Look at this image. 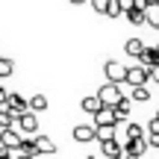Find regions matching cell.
Masks as SVG:
<instances>
[{"mask_svg":"<svg viewBox=\"0 0 159 159\" xmlns=\"http://www.w3.org/2000/svg\"><path fill=\"white\" fill-rule=\"evenodd\" d=\"M12 127H18L24 136H35V133H39V112L27 109V112H24V115H21V118H18Z\"/></svg>","mask_w":159,"mask_h":159,"instance_id":"2","label":"cell"},{"mask_svg":"<svg viewBox=\"0 0 159 159\" xmlns=\"http://www.w3.org/2000/svg\"><path fill=\"white\" fill-rule=\"evenodd\" d=\"M130 100L148 103V100H150V85H148V83H144V85H133V91H130Z\"/></svg>","mask_w":159,"mask_h":159,"instance_id":"13","label":"cell"},{"mask_svg":"<svg viewBox=\"0 0 159 159\" xmlns=\"http://www.w3.org/2000/svg\"><path fill=\"white\" fill-rule=\"evenodd\" d=\"M33 142H35L39 156H41V153H56V144H53V139H47V136H35Z\"/></svg>","mask_w":159,"mask_h":159,"instance_id":"11","label":"cell"},{"mask_svg":"<svg viewBox=\"0 0 159 159\" xmlns=\"http://www.w3.org/2000/svg\"><path fill=\"white\" fill-rule=\"evenodd\" d=\"M106 6H109V0H91V9H94V12H100V15L106 12Z\"/></svg>","mask_w":159,"mask_h":159,"instance_id":"25","label":"cell"},{"mask_svg":"<svg viewBox=\"0 0 159 159\" xmlns=\"http://www.w3.org/2000/svg\"><path fill=\"white\" fill-rule=\"evenodd\" d=\"M144 24H150L153 30H159V3H148L144 6Z\"/></svg>","mask_w":159,"mask_h":159,"instance_id":"10","label":"cell"},{"mask_svg":"<svg viewBox=\"0 0 159 159\" xmlns=\"http://www.w3.org/2000/svg\"><path fill=\"white\" fill-rule=\"evenodd\" d=\"M71 3H74V6H80V3H89V0H71Z\"/></svg>","mask_w":159,"mask_h":159,"instance_id":"28","label":"cell"},{"mask_svg":"<svg viewBox=\"0 0 159 159\" xmlns=\"http://www.w3.org/2000/svg\"><path fill=\"white\" fill-rule=\"evenodd\" d=\"M15 153H24V156H39V150H35V142L33 139H21V144H18Z\"/></svg>","mask_w":159,"mask_h":159,"instance_id":"14","label":"cell"},{"mask_svg":"<svg viewBox=\"0 0 159 159\" xmlns=\"http://www.w3.org/2000/svg\"><path fill=\"white\" fill-rule=\"evenodd\" d=\"M21 130L18 127H6V130H0V144L3 148H9V150H18V144H21Z\"/></svg>","mask_w":159,"mask_h":159,"instance_id":"5","label":"cell"},{"mask_svg":"<svg viewBox=\"0 0 159 159\" xmlns=\"http://www.w3.org/2000/svg\"><path fill=\"white\" fill-rule=\"evenodd\" d=\"M159 83V65H148V83Z\"/></svg>","mask_w":159,"mask_h":159,"instance_id":"24","label":"cell"},{"mask_svg":"<svg viewBox=\"0 0 159 159\" xmlns=\"http://www.w3.org/2000/svg\"><path fill=\"white\" fill-rule=\"evenodd\" d=\"M142 136H144L142 124H127V139H142Z\"/></svg>","mask_w":159,"mask_h":159,"instance_id":"23","label":"cell"},{"mask_svg":"<svg viewBox=\"0 0 159 159\" xmlns=\"http://www.w3.org/2000/svg\"><path fill=\"white\" fill-rule=\"evenodd\" d=\"M15 159H35V156H24V153H15Z\"/></svg>","mask_w":159,"mask_h":159,"instance_id":"27","label":"cell"},{"mask_svg":"<svg viewBox=\"0 0 159 159\" xmlns=\"http://www.w3.org/2000/svg\"><path fill=\"white\" fill-rule=\"evenodd\" d=\"M97 97H100L103 106H115V103L124 97V91H121V83H109V80H106V83L100 85V91H97Z\"/></svg>","mask_w":159,"mask_h":159,"instance_id":"1","label":"cell"},{"mask_svg":"<svg viewBox=\"0 0 159 159\" xmlns=\"http://www.w3.org/2000/svg\"><path fill=\"white\" fill-rule=\"evenodd\" d=\"M106 18H121L124 12H121V3L118 0H109V6H106V12H103Z\"/></svg>","mask_w":159,"mask_h":159,"instance_id":"21","label":"cell"},{"mask_svg":"<svg viewBox=\"0 0 159 159\" xmlns=\"http://www.w3.org/2000/svg\"><path fill=\"white\" fill-rule=\"evenodd\" d=\"M121 3V12H127V9H133V6H136V0H118Z\"/></svg>","mask_w":159,"mask_h":159,"instance_id":"26","label":"cell"},{"mask_svg":"<svg viewBox=\"0 0 159 159\" xmlns=\"http://www.w3.org/2000/svg\"><path fill=\"white\" fill-rule=\"evenodd\" d=\"M94 139H97V142L115 139V127H94Z\"/></svg>","mask_w":159,"mask_h":159,"instance_id":"19","label":"cell"},{"mask_svg":"<svg viewBox=\"0 0 159 159\" xmlns=\"http://www.w3.org/2000/svg\"><path fill=\"white\" fill-rule=\"evenodd\" d=\"M127 85H144L148 83V68H144V65H136V68H127V80H124Z\"/></svg>","mask_w":159,"mask_h":159,"instance_id":"6","label":"cell"},{"mask_svg":"<svg viewBox=\"0 0 159 159\" xmlns=\"http://www.w3.org/2000/svg\"><path fill=\"white\" fill-rule=\"evenodd\" d=\"M100 148H103V156H115V159H121L124 144H121L118 139H106V142H100Z\"/></svg>","mask_w":159,"mask_h":159,"instance_id":"9","label":"cell"},{"mask_svg":"<svg viewBox=\"0 0 159 159\" xmlns=\"http://www.w3.org/2000/svg\"><path fill=\"white\" fill-rule=\"evenodd\" d=\"M103 159H115V156H103Z\"/></svg>","mask_w":159,"mask_h":159,"instance_id":"30","label":"cell"},{"mask_svg":"<svg viewBox=\"0 0 159 159\" xmlns=\"http://www.w3.org/2000/svg\"><path fill=\"white\" fill-rule=\"evenodd\" d=\"M148 3H159V0H148Z\"/></svg>","mask_w":159,"mask_h":159,"instance_id":"29","label":"cell"},{"mask_svg":"<svg viewBox=\"0 0 159 159\" xmlns=\"http://www.w3.org/2000/svg\"><path fill=\"white\" fill-rule=\"evenodd\" d=\"M139 159H159V144L156 142H148V148L142 150V156Z\"/></svg>","mask_w":159,"mask_h":159,"instance_id":"20","label":"cell"},{"mask_svg":"<svg viewBox=\"0 0 159 159\" xmlns=\"http://www.w3.org/2000/svg\"><path fill=\"white\" fill-rule=\"evenodd\" d=\"M0 56H3V53H0Z\"/></svg>","mask_w":159,"mask_h":159,"instance_id":"31","label":"cell"},{"mask_svg":"<svg viewBox=\"0 0 159 159\" xmlns=\"http://www.w3.org/2000/svg\"><path fill=\"white\" fill-rule=\"evenodd\" d=\"M30 109H33V112H44L47 109V97L44 94H33L30 97Z\"/></svg>","mask_w":159,"mask_h":159,"instance_id":"18","label":"cell"},{"mask_svg":"<svg viewBox=\"0 0 159 159\" xmlns=\"http://www.w3.org/2000/svg\"><path fill=\"white\" fill-rule=\"evenodd\" d=\"M124 15H127V21H130V24H136V27H142V24H144V9H139V6L127 9Z\"/></svg>","mask_w":159,"mask_h":159,"instance_id":"16","label":"cell"},{"mask_svg":"<svg viewBox=\"0 0 159 159\" xmlns=\"http://www.w3.org/2000/svg\"><path fill=\"white\" fill-rule=\"evenodd\" d=\"M12 71H15V62L6 56H0V77H12Z\"/></svg>","mask_w":159,"mask_h":159,"instance_id":"22","label":"cell"},{"mask_svg":"<svg viewBox=\"0 0 159 159\" xmlns=\"http://www.w3.org/2000/svg\"><path fill=\"white\" fill-rule=\"evenodd\" d=\"M91 118H94V127H118V124H121L112 106H100L94 115H91Z\"/></svg>","mask_w":159,"mask_h":159,"instance_id":"3","label":"cell"},{"mask_svg":"<svg viewBox=\"0 0 159 159\" xmlns=\"http://www.w3.org/2000/svg\"><path fill=\"white\" fill-rule=\"evenodd\" d=\"M74 142H80V144L94 142V124H77L74 127Z\"/></svg>","mask_w":159,"mask_h":159,"instance_id":"7","label":"cell"},{"mask_svg":"<svg viewBox=\"0 0 159 159\" xmlns=\"http://www.w3.org/2000/svg\"><path fill=\"white\" fill-rule=\"evenodd\" d=\"M103 74H106L109 83H121V85H124V80H127V65H121V62H115V59H109V62L103 65Z\"/></svg>","mask_w":159,"mask_h":159,"instance_id":"4","label":"cell"},{"mask_svg":"<svg viewBox=\"0 0 159 159\" xmlns=\"http://www.w3.org/2000/svg\"><path fill=\"white\" fill-rule=\"evenodd\" d=\"M156 47H159V44H156Z\"/></svg>","mask_w":159,"mask_h":159,"instance_id":"32","label":"cell"},{"mask_svg":"<svg viewBox=\"0 0 159 159\" xmlns=\"http://www.w3.org/2000/svg\"><path fill=\"white\" fill-rule=\"evenodd\" d=\"M124 50L130 53V56H136V59H139V53L144 50V41H142V39H127V44H124Z\"/></svg>","mask_w":159,"mask_h":159,"instance_id":"17","label":"cell"},{"mask_svg":"<svg viewBox=\"0 0 159 159\" xmlns=\"http://www.w3.org/2000/svg\"><path fill=\"white\" fill-rule=\"evenodd\" d=\"M112 109H115V115H118V121H124V118H127V115H130V97H127V94H124V97H121V100H118V103H115V106H112Z\"/></svg>","mask_w":159,"mask_h":159,"instance_id":"15","label":"cell"},{"mask_svg":"<svg viewBox=\"0 0 159 159\" xmlns=\"http://www.w3.org/2000/svg\"><path fill=\"white\" fill-rule=\"evenodd\" d=\"M139 62L148 68V65H159V47L156 44H144V50L139 53Z\"/></svg>","mask_w":159,"mask_h":159,"instance_id":"8","label":"cell"},{"mask_svg":"<svg viewBox=\"0 0 159 159\" xmlns=\"http://www.w3.org/2000/svg\"><path fill=\"white\" fill-rule=\"evenodd\" d=\"M100 106H103V103H100V97H97V94H89V97H83V100H80V109H83V112H89V115H94Z\"/></svg>","mask_w":159,"mask_h":159,"instance_id":"12","label":"cell"}]
</instances>
